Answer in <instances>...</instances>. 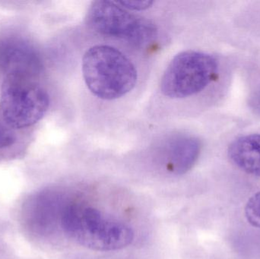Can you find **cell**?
<instances>
[{
    "mask_svg": "<svg viewBox=\"0 0 260 259\" xmlns=\"http://www.w3.org/2000/svg\"><path fill=\"white\" fill-rule=\"evenodd\" d=\"M64 232L81 246L101 252L127 247L134 233L126 224L105 216L102 211L79 203H69L61 220Z\"/></svg>",
    "mask_w": 260,
    "mask_h": 259,
    "instance_id": "1",
    "label": "cell"
},
{
    "mask_svg": "<svg viewBox=\"0 0 260 259\" xmlns=\"http://www.w3.org/2000/svg\"><path fill=\"white\" fill-rule=\"evenodd\" d=\"M82 73L88 89L105 100L120 98L137 82V70L121 51L108 45H95L82 59Z\"/></svg>",
    "mask_w": 260,
    "mask_h": 259,
    "instance_id": "2",
    "label": "cell"
},
{
    "mask_svg": "<svg viewBox=\"0 0 260 259\" xmlns=\"http://www.w3.org/2000/svg\"><path fill=\"white\" fill-rule=\"evenodd\" d=\"M36 79L22 76L3 79L0 99L1 117L14 130L33 126L48 109V94Z\"/></svg>",
    "mask_w": 260,
    "mask_h": 259,
    "instance_id": "3",
    "label": "cell"
},
{
    "mask_svg": "<svg viewBox=\"0 0 260 259\" xmlns=\"http://www.w3.org/2000/svg\"><path fill=\"white\" fill-rule=\"evenodd\" d=\"M218 72L215 57L203 52H182L172 59L164 73L160 88L170 98H186L209 86Z\"/></svg>",
    "mask_w": 260,
    "mask_h": 259,
    "instance_id": "4",
    "label": "cell"
},
{
    "mask_svg": "<svg viewBox=\"0 0 260 259\" xmlns=\"http://www.w3.org/2000/svg\"><path fill=\"white\" fill-rule=\"evenodd\" d=\"M87 23L100 34L126 40L136 47L148 45L157 34L155 25L149 20L130 13L116 2H93Z\"/></svg>",
    "mask_w": 260,
    "mask_h": 259,
    "instance_id": "5",
    "label": "cell"
},
{
    "mask_svg": "<svg viewBox=\"0 0 260 259\" xmlns=\"http://www.w3.org/2000/svg\"><path fill=\"white\" fill-rule=\"evenodd\" d=\"M41 56L31 44L17 36L0 39V73L37 78L42 69Z\"/></svg>",
    "mask_w": 260,
    "mask_h": 259,
    "instance_id": "6",
    "label": "cell"
},
{
    "mask_svg": "<svg viewBox=\"0 0 260 259\" xmlns=\"http://www.w3.org/2000/svg\"><path fill=\"white\" fill-rule=\"evenodd\" d=\"M201 149V142L196 137L174 135L163 144L160 151V162L168 173L184 174L195 165Z\"/></svg>",
    "mask_w": 260,
    "mask_h": 259,
    "instance_id": "7",
    "label": "cell"
},
{
    "mask_svg": "<svg viewBox=\"0 0 260 259\" xmlns=\"http://www.w3.org/2000/svg\"><path fill=\"white\" fill-rule=\"evenodd\" d=\"M70 202L56 191L41 193L31 199L27 208V221L38 232L48 234L59 223Z\"/></svg>",
    "mask_w": 260,
    "mask_h": 259,
    "instance_id": "8",
    "label": "cell"
},
{
    "mask_svg": "<svg viewBox=\"0 0 260 259\" xmlns=\"http://www.w3.org/2000/svg\"><path fill=\"white\" fill-rule=\"evenodd\" d=\"M228 155L240 170L260 177V134L244 135L234 140Z\"/></svg>",
    "mask_w": 260,
    "mask_h": 259,
    "instance_id": "9",
    "label": "cell"
},
{
    "mask_svg": "<svg viewBox=\"0 0 260 259\" xmlns=\"http://www.w3.org/2000/svg\"><path fill=\"white\" fill-rule=\"evenodd\" d=\"M245 216L252 226L260 228V192L249 199L245 207Z\"/></svg>",
    "mask_w": 260,
    "mask_h": 259,
    "instance_id": "10",
    "label": "cell"
},
{
    "mask_svg": "<svg viewBox=\"0 0 260 259\" xmlns=\"http://www.w3.org/2000/svg\"><path fill=\"white\" fill-rule=\"evenodd\" d=\"M16 141L14 129H11L0 117V150L10 147Z\"/></svg>",
    "mask_w": 260,
    "mask_h": 259,
    "instance_id": "11",
    "label": "cell"
},
{
    "mask_svg": "<svg viewBox=\"0 0 260 259\" xmlns=\"http://www.w3.org/2000/svg\"><path fill=\"white\" fill-rule=\"evenodd\" d=\"M117 4L120 5L122 7L126 9V10L132 11H142L148 9V8L151 7L154 2L148 1H137V0H123V1L116 2Z\"/></svg>",
    "mask_w": 260,
    "mask_h": 259,
    "instance_id": "12",
    "label": "cell"
},
{
    "mask_svg": "<svg viewBox=\"0 0 260 259\" xmlns=\"http://www.w3.org/2000/svg\"><path fill=\"white\" fill-rule=\"evenodd\" d=\"M253 105H254L256 110L259 111L260 113V91L259 92L256 94V97H255L254 101H253Z\"/></svg>",
    "mask_w": 260,
    "mask_h": 259,
    "instance_id": "13",
    "label": "cell"
}]
</instances>
